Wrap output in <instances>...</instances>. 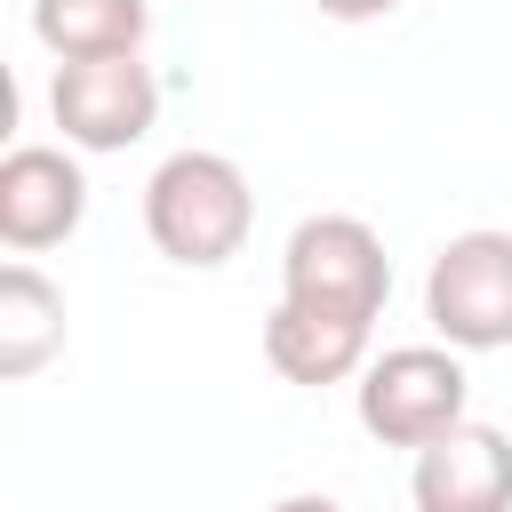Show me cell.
I'll return each instance as SVG.
<instances>
[{
	"label": "cell",
	"mask_w": 512,
	"mask_h": 512,
	"mask_svg": "<svg viewBox=\"0 0 512 512\" xmlns=\"http://www.w3.org/2000/svg\"><path fill=\"white\" fill-rule=\"evenodd\" d=\"M48 112L72 152H128L160 120V80L144 56H96V64H56Z\"/></svg>",
	"instance_id": "5b68a950"
},
{
	"label": "cell",
	"mask_w": 512,
	"mask_h": 512,
	"mask_svg": "<svg viewBox=\"0 0 512 512\" xmlns=\"http://www.w3.org/2000/svg\"><path fill=\"white\" fill-rule=\"evenodd\" d=\"M144 232L168 264L184 272H216L248 248L256 232V192L240 176V160L224 152H168L152 176H144Z\"/></svg>",
	"instance_id": "6da1fadb"
},
{
	"label": "cell",
	"mask_w": 512,
	"mask_h": 512,
	"mask_svg": "<svg viewBox=\"0 0 512 512\" xmlns=\"http://www.w3.org/2000/svg\"><path fill=\"white\" fill-rule=\"evenodd\" d=\"M64 352V288L40 272V264H8L0 272V376L24 384L40 376L48 360Z\"/></svg>",
	"instance_id": "9c48e42d"
},
{
	"label": "cell",
	"mask_w": 512,
	"mask_h": 512,
	"mask_svg": "<svg viewBox=\"0 0 512 512\" xmlns=\"http://www.w3.org/2000/svg\"><path fill=\"white\" fill-rule=\"evenodd\" d=\"M360 432L384 440V448H432L448 440L456 424H472V376H464V352L448 344H392L360 368Z\"/></svg>",
	"instance_id": "7a4b0ae2"
},
{
	"label": "cell",
	"mask_w": 512,
	"mask_h": 512,
	"mask_svg": "<svg viewBox=\"0 0 512 512\" xmlns=\"http://www.w3.org/2000/svg\"><path fill=\"white\" fill-rule=\"evenodd\" d=\"M424 320L448 352H504L512 344V232H456L424 272Z\"/></svg>",
	"instance_id": "277c9868"
},
{
	"label": "cell",
	"mask_w": 512,
	"mask_h": 512,
	"mask_svg": "<svg viewBox=\"0 0 512 512\" xmlns=\"http://www.w3.org/2000/svg\"><path fill=\"white\" fill-rule=\"evenodd\" d=\"M320 16H336V24H368V16H392L400 0H312Z\"/></svg>",
	"instance_id": "8fae6325"
},
{
	"label": "cell",
	"mask_w": 512,
	"mask_h": 512,
	"mask_svg": "<svg viewBox=\"0 0 512 512\" xmlns=\"http://www.w3.org/2000/svg\"><path fill=\"white\" fill-rule=\"evenodd\" d=\"M272 512H344V504H336V496H320V488H304V496H280Z\"/></svg>",
	"instance_id": "7c38bea8"
},
{
	"label": "cell",
	"mask_w": 512,
	"mask_h": 512,
	"mask_svg": "<svg viewBox=\"0 0 512 512\" xmlns=\"http://www.w3.org/2000/svg\"><path fill=\"white\" fill-rule=\"evenodd\" d=\"M32 32L56 64H96V56H144L152 8L144 0H32Z\"/></svg>",
	"instance_id": "30bf717a"
},
{
	"label": "cell",
	"mask_w": 512,
	"mask_h": 512,
	"mask_svg": "<svg viewBox=\"0 0 512 512\" xmlns=\"http://www.w3.org/2000/svg\"><path fill=\"white\" fill-rule=\"evenodd\" d=\"M368 320H344V312H312V304H272V320H264V360H272V376H288V384H344V376H360L376 352H368Z\"/></svg>",
	"instance_id": "ba28073f"
},
{
	"label": "cell",
	"mask_w": 512,
	"mask_h": 512,
	"mask_svg": "<svg viewBox=\"0 0 512 512\" xmlns=\"http://www.w3.org/2000/svg\"><path fill=\"white\" fill-rule=\"evenodd\" d=\"M280 296L376 328V312L392 296V256H384L376 224L368 216H304L280 248Z\"/></svg>",
	"instance_id": "3957f363"
},
{
	"label": "cell",
	"mask_w": 512,
	"mask_h": 512,
	"mask_svg": "<svg viewBox=\"0 0 512 512\" xmlns=\"http://www.w3.org/2000/svg\"><path fill=\"white\" fill-rule=\"evenodd\" d=\"M88 216V176L64 144H16L0 160V240L16 256H40L56 240H72Z\"/></svg>",
	"instance_id": "8992f818"
},
{
	"label": "cell",
	"mask_w": 512,
	"mask_h": 512,
	"mask_svg": "<svg viewBox=\"0 0 512 512\" xmlns=\"http://www.w3.org/2000/svg\"><path fill=\"white\" fill-rule=\"evenodd\" d=\"M408 496L416 512H512V432L456 424L448 440L416 448Z\"/></svg>",
	"instance_id": "52a82bcc"
}]
</instances>
